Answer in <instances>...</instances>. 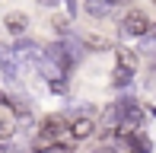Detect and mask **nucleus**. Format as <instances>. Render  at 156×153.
Here are the masks:
<instances>
[{
	"instance_id": "1",
	"label": "nucleus",
	"mask_w": 156,
	"mask_h": 153,
	"mask_svg": "<svg viewBox=\"0 0 156 153\" xmlns=\"http://www.w3.org/2000/svg\"><path fill=\"white\" fill-rule=\"evenodd\" d=\"M150 29H153V23L144 10H127L121 16V35L127 38H144V35H150Z\"/></svg>"
},
{
	"instance_id": "2",
	"label": "nucleus",
	"mask_w": 156,
	"mask_h": 153,
	"mask_svg": "<svg viewBox=\"0 0 156 153\" xmlns=\"http://www.w3.org/2000/svg\"><path fill=\"white\" fill-rule=\"evenodd\" d=\"M13 51H16V61H19V67L26 70V67H35V64L41 61L45 48H41L38 41H32V38H26V35H23V38L16 41V45H13Z\"/></svg>"
},
{
	"instance_id": "3",
	"label": "nucleus",
	"mask_w": 156,
	"mask_h": 153,
	"mask_svg": "<svg viewBox=\"0 0 156 153\" xmlns=\"http://www.w3.org/2000/svg\"><path fill=\"white\" fill-rule=\"evenodd\" d=\"M96 134H99V124H96L89 115H76L73 121H70V128H67V137H70L73 144L89 141V137H96Z\"/></svg>"
},
{
	"instance_id": "4",
	"label": "nucleus",
	"mask_w": 156,
	"mask_h": 153,
	"mask_svg": "<svg viewBox=\"0 0 156 153\" xmlns=\"http://www.w3.org/2000/svg\"><path fill=\"white\" fill-rule=\"evenodd\" d=\"M67 128H70V121H67L64 115H45V118L38 121V134H41V137H51V141H64Z\"/></svg>"
},
{
	"instance_id": "5",
	"label": "nucleus",
	"mask_w": 156,
	"mask_h": 153,
	"mask_svg": "<svg viewBox=\"0 0 156 153\" xmlns=\"http://www.w3.org/2000/svg\"><path fill=\"white\" fill-rule=\"evenodd\" d=\"M0 73H3L6 80H19V76H23V67H19V61H16V51L6 48V45H0Z\"/></svg>"
},
{
	"instance_id": "6",
	"label": "nucleus",
	"mask_w": 156,
	"mask_h": 153,
	"mask_svg": "<svg viewBox=\"0 0 156 153\" xmlns=\"http://www.w3.org/2000/svg\"><path fill=\"white\" fill-rule=\"evenodd\" d=\"M3 26H6V32H10V35L23 38L26 29H29V16H26L23 10H10V13L3 16Z\"/></svg>"
},
{
	"instance_id": "7",
	"label": "nucleus",
	"mask_w": 156,
	"mask_h": 153,
	"mask_svg": "<svg viewBox=\"0 0 156 153\" xmlns=\"http://www.w3.org/2000/svg\"><path fill=\"white\" fill-rule=\"evenodd\" d=\"M121 144H124V150H127V153H153V141L147 137V131H144V128L134 131L131 137H124Z\"/></svg>"
},
{
	"instance_id": "8",
	"label": "nucleus",
	"mask_w": 156,
	"mask_h": 153,
	"mask_svg": "<svg viewBox=\"0 0 156 153\" xmlns=\"http://www.w3.org/2000/svg\"><path fill=\"white\" fill-rule=\"evenodd\" d=\"M131 83H134V70H131V67L118 64L115 70H112V86H115V89H124V86H131Z\"/></svg>"
},
{
	"instance_id": "9",
	"label": "nucleus",
	"mask_w": 156,
	"mask_h": 153,
	"mask_svg": "<svg viewBox=\"0 0 156 153\" xmlns=\"http://www.w3.org/2000/svg\"><path fill=\"white\" fill-rule=\"evenodd\" d=\"M13 134H16V118L3 109V112H0V141H10Z\"/></svg>"
},
{
	"instance_id": "10",
	"label": "nucleus",
	"mask_w": 156,
	"mask_h": 153,
	"mask_svg": "<svg viewBox=\"0 0 156 153\" xmlns=\"http://www.w3.org/2000/svg\"><path fill=\"white\" fill-rule=\"evenodd\" d=\"M108 10H112L108 0H86V13H89L93 19H105V16H108Z\"/></svg>"
},
{
	"instance_id": "11",
	"label": "nucleus",
	"mask_w": 156,
	"mask_h": 153,
	"mask_svg": "<svg viewBox=\"0 0 156 153\" xmlns=\"http://www.w3.org/2000/svg\"><path fill=\"white\" fill-rule=\"evenodd\" d=\"M118 64L121 67H137V51H131V48H121V51H118Z\"/></svg>"
},
{
	"instance_id": "12",
	"label": "nucleus",
	"mask_w": 156,
	"mask_h": 153,
	"mask_svg": "<svg viewBox=\"0 0 156 153\" xmlns=\"http://www.w3.org/2000/svg\"><path fill=\"white\" fill-rule=\"evenodd\" d=\"M48 89H51V93H67V80H64V76H58V80L48 83Z\"/></svg>"
},
{
	"instance_id": "13",
	"label": "nucleus",
	"mask_w": 156,
	"mask_h": 153,
	"mask_svg": "<svg viewBox=\"0 0 156 153\" xmlns=\"http://www.w3.org/2000/svg\"><path fill=\"white\" fill-rule=\"evenodd\" d=\"M35 3H38V6H51V10H54V6H58L61 0H35Z\"/></svg>"
},
{
	"instance_id": "14",
	"label": "nucleus",
	"mask_w": 156,
	"mask_h": 153,
	"mask_svg": "<svg viewBox=\"0 0 156 153\" xmlns=\"http://www.w3.org/2000/svg\"><path fill=\"white\" fill-rule=\"evenodd\" d=\"M67 10H70V16H76V0H67Z\"/></svg>"
},
{
	"instance_id": "15",
	"label": "nucleus",
	"mask_w": 156,
	"mask_h": 153,
	"mask_svg": "<svg viewBox=\"0 0 156 153\" xmlns=\"http://www.w3.org/2000/svg\"><path fill=\"white\" fill-rule=\"evenodd\" d=\"M96 153H118V150H115V147H108V144H105V147H99Z\"/></svg>"
},
{
	"instance_id": "16",
	"label": "nucleus",
	"mask_w": 156,
	"mask_h": 153,
	"mask_svg": "<svg viewBox=\"0 0 156 153\" xmlns=\"http://www.w3.org/2000/svg\"><path fill=\"white\" fill-rule=\"evenodd\" d=\"M121 3H127V0H108V6H121Z\"/></svg>"
},
{
	"instance_id": "17",
	"label": "nucleus",
	"mask_w": 156,
	"mask_h": 153,
	"mask_svg": "<svg viewBox=\"0 0 156 153\" xmlns=\"http://www.w3.org/2000/svg\"><path fill=\"white\" fill-rule=\"evenodd\" d=\"M150 32H153V41H156V23H153V29H150Z\"/></svg>"
},
{
	"instance_id": "18",
	"label": "nucleus",
	"mask_w": 156,
	"mask_h": 153,
	"mask_svg": "<svg viewBox=\"0 0 156 153\" xmlns=\"http://www.w3.org/2000/svg\"><path fill=\"white\" fill-rule=\"evenodd\" d=\"M153 3H156V0H153Z\"/></svg>"
}]
</instances>
